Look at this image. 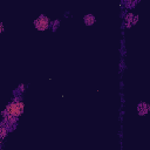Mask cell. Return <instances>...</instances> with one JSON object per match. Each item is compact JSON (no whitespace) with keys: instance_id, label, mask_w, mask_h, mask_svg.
<instances>
[{"instance_id":"3","label":"cell","mask_w":150,"mask_h":150,"mask_svg":"<svg viewBox=\"0 0 150 150\" xmlns=\"http://www.w3.org/2000/svg\"><path fill=\"white\" fill-rule=\"evenodd\" d=\"M139 20V17L137 14H134L132 12H128V14L125 15V18L123 19L122 21V25H121V31L124 32L125 29L128 28H131L134 25H136Z\"/></svg>"},{"instance_id":"11","label":"cell","mask_w":150,"mask_h":150,"mask_svg":"<svg viewBox=\"0 0 150 150\" xmlns=\"http://www.w3.org/2000/svg\"><path fill=\"white\" fill-rule=\"evenodd\" d=\"M125 68H127V66H125V61H124V59H123V57H121V59H120V63H118V73L122 75V74L124 73Z\"/></svg>"},{"instance_id":"10","label":"cell","mask_w":150,"mask_h":150,"mask_svg":"<svg viewBox=\"0 0 150 150\" xmlns=\"http://www.w3.org/2000/svg\"><path fill=\"white\" fill-rule=\"evenodd\" d=\"M60 25H61L60 19H55V20H53V21H52V24H50V29H52V32H56V31L59 29Z\"/></svg>"},{"instance_id":"19","label":"cell","mask_w":150,"mask_h":150,"mask_svg":"<svg viewBox=\"0 0 150 150\" xmlns=\"http://www.w3.org/2000/svg\"><path fill=\"white\" fill-rule=\"evenodd\" d=\"M0 150H5V149H4V146H3V142H1V148H0Z\"/></svg>"},{"instance_id":"4","label":"cell","mask_w":150,"mask_h":150,"mask_svg":"<svg viewBox=\"0 0 150 150\" xmlns=\"http://www.w3.org/2000/svg\"><path fill=\"white\" fill-rule=\"evenodd\" d=\"M139 4V0H122L121 4H120V7L122 10H135L136 6Z\"/></svg>"},{"instance_id":"2","label":"cell","mask_w":150,"mask_h":150,"mask_svg":"<svg viewBox=\"0 0 150 150\" xmlns=\"http://www.w3.org/2000/svg\"><path fill=\"white\" fill-rule=\"evenodd\" d=\"M33 24H34V27H35L38 31L42 32V31H47L48 28H50L52 21H50V19H49L47 15L41 14V15H39V17L34 20Z\"/></svg>"},{"instance_id":"13","label":"cell","mask_w":150,"mask_h":150,"mask_svg":"<svg viewBox=\"0 0 150 150\" xmlns=\"http://www.w3.org/2000/svg\"><path fill=\"white\" fill-rule=\"evenodd\" d=\"M128 12H129V11H127V10H122L121 13H120V18H121V19H124L125 15L128 14Z\"/></svg>"},{"instance_id":"14","label":"cell","mask_w":150,"mask_h":150,"mask_svg":"<svg viewBox=\"0 0 150 150\" xmlns=\"http://www.w3.org/2000/svg\"><path fill=\"white\" fill-rule=\"evenodd\" d=\"M123 115H124V111H123V109H121V111H120V122H122L123 121Z\"/></svg>"},{"instance_id":"12","label":"cell","mask_w":150,"mask_h":150,"mask_svg":"<svg viewBox=\"0 0 150 150\" xmlns=\"http://www.w3.org/2000/svg\"><path fill=\"white\" fill-rule=\"evenodd\" d=\"M120 100H121V107L123 108V106H124V103H125V99H124V94H123V93L120 94Z\"/></svg>"},{"instance_id":"9","label":"cell","mask_w":150,"mask_h":150,"mask_svg":"<svg viewBox=\"0 0 150 150\" xmlns=\"http://www.w3.org/2000/svg\"><path fill=\"white\" fill-rule=\"evenodd\" d=\"M10 134V131L7 130V128L6 127H4V125H0V139H1V142H4L5 141V138L7 137V135Z\"/></svg>"},{"instance_id":"6","label":"cell","mask_w":150,"mask_h":150,"mask_svg":"<svg viewBox=\"0 0 150 150\" xmlns=\"http://www.w3.org/2000/svg\"><path fill=\"white\" fill-rule=\"evenodd\" d=\"M83 22H85L86 26H92V25H94L96 22V17L94 14H90V13L86 14L83 17Z\"/></svg>"},{"instance_id":"8","label":"cell","mask_w":150,"mask_h":150,"mask_svg":"<svg viewBox=\"0 0 150 150\" xmlns=\"http://www.w3.org/2000/svg\"><path fill=\"white\" fill-rule=\"evenodd\" d=\"M120 55H121V57H123V59H124V56L127 55V47H125V40H124V38H122V39H121Z\"/></svg>"},{"instance_id":"16","label":"cell","mask_w":150,"mask_h":150,"mask_svg":"<svg viewBox=\"0 0 150 150\" xmlns=\"http://www.w3.org/2000/svg\"><path fill=\"white\" fill-rule=\"evenodd\" d=\"M4 29H5L4 28V24L1 22V24H0V33H4Z\"/></svg>"},{"instance_id":"17","label":"cell","mask_w":150,"mask_h":150,"mask_svg":"<svg viewBox=\"0 0 150 150\" xmlns=\"http://www.w3.org/2000/svg\"><path fill=\"white\" fill-rule=\"evenodd\" d=\"M118 137H120V139L122 141V137H123V132H122V129L120 130V132H118Z\"/></svg>"},{"instance_id":"5","label":"cell","mask_w":150,"mask_h":150,"mask_svg":"<svg viewBox=\"0 0 150 150\" xmlns=\"http://www.w3.org/2000/svg\"><path fill=\"white\" fill-rule=\"evenodd\" d=\"M136 110H137V114H138L139 116H145V115H148L149 111H150V106H149V103H146V102H144V101H141V102L137 104Z\"/></svg>"},{"instance_id":"15","label":"cell","mask_w":150,"mask_h":150,"mask_svg":"<svg viewBox=\"0 0 150 150\" xmlns=\"http://www.w3.org/2000/svg\"><path fill=\"white\" fill-rule=\"evenodd\" d=\"M69 17H70V12L69 11H67V12L63 13V18H69Z\"/></svg>"},{"instance_id":"18","label":"cell","mask_w":150,"mask_h":150,"mask_svg":"<svg viewBox=\"0 0 150 150\" xmlns=\"http://www.w3.org/2000/svg\"><path fill=\"white\" fill-rule=\"evenodd\" d=\"M123 87H124V85H123V81H121V82H120V88H121V89H123Z\"/></svg>"},{"instance_id":"7","label":"cell","mask_w":150,"mask_h":150,"mask_svg":"<svg viewBox=\"0 0 150 150\" xmlns=\"http://www.w3.org/2000/svg\"><path fill=\"white\" fill-rule=\"evenodd\" d=\"M25 90H26V86H25L24 83H20V85L12 92V95H13V97H14V96H22V94L25 93Z\"/></svg>"},{"instance_id":"1","label":"cell","mask_w":150,"mask_h":150,"mask_svg":"<svg viewBox=\"0 0 150 150\" xmlns=\"http://www.w3.org/2000/svg\"><path fill=\"white\" fill-rule=\"evenodd\" d=\"M24 110H25V104L22 101H11L6 108L3 110L1 113V116L3 117H15V118H19L22 114H24Z\"/></svg>"}]
</instances>
